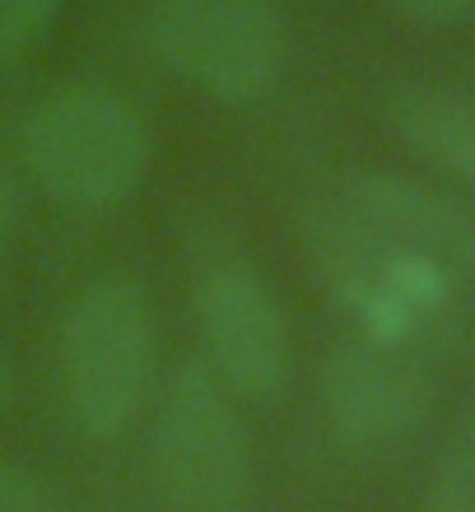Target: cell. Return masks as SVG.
Listing matches in <instances>:
<instances>
[{"mask_svg": "<svg viewBox=\"0 0 475 512\" xmlns=\"http://www.w3.org/2000/svg\"><path fill=\"white\" fill-rule=\"evenodd\" d=\"M299 243L313 275L359 336L415 345L457 317V284L443 266L392 243L345 201H308L299 210Z\"/></svg>", "mask_w": 475, "mask_h": 512, "instance_id": "cell-1", "label": "cell"}, {"mask_svg": "<svg viewBox=\"0 0 475 512\" xmlns=\"http://www.w3.org/2000/svg\"><path fill=\"white\" fill-rule=\"evenodd\" d=\"M19 140L42 196L66 210H112L131 201L150 173V131L140 112L98 84L42 94Z\"/></svg>", "mask_w": 475, "mask_h": 512, "instance_id": "cell-2", "label": "cell"}, {"mask_svg": "<svg viewBox=\"0 0 475 512\" xmlns=\"http://www.w3.org/2000/svg\"><path fill=\"white\" fill-rule=\"evenodd\" d=\"M56 378L66 419L84 438L108 443L136 424L154 382V312L126 275L84 284L61 326Z\"/></svg>", "mask_w": 475, "mask_h": 512, "instance_id": "cell-3", "label": "cell"}, {"mask_svg": "<svg viewBox=\"0 0 475 512\" xmlns=\"http://www.w3.org/2000/svg\"><path fill=\"white\" fill-rule=\"evenodd\" d=\"M233 391L205 359H182L154 405V485L173 512H238L252 485V443Z\"/></svg>", "mask_w": 475, "mask_h": 512, "instance_id": "cell-4", "label": "cell"}, {"mask_svg": "<svg viewBox=\"0 0 475 512\" xmlns=\"http://www.w3.org/2000/svg\"><path fill=\"white\" fill-rule=\"evenodd\" d=\"M150 52L215 103H257L285 66V19L271 0H150Z\"/></svg>", "mask_w": 475, "mask_h": 512, "instance_id": "cell-5", "label": "cell"}, {"mask_svg": "<svg viewBox=\"0 0 475 512\" xmlns=\"http://www.w3.org/2000/svg\"><path fill=\"white\" fill-rule=\"evenodd\" d=\"M434 410V382L406 345L359 336L326 354L322 415L326 429L354 457H392L424 429Z\"/></svg>", "mask_w": 475, "mask_h": 512, "instance_id": "cell-6", "label": "cell"}, {"mask_svg": "<svg viewBox=\"0 0 475 512\" xmlns=\"http://www.w3.org/2000/svg\"><path fill=\"white\" fill-rule=\"evenodd\" d=\"M196 317L215 373L233 396L271 401L289 382V326L261 275L243 266L210 270L196 289Z\"/></svg>", "mask_w": 475, "mask_h": 512, "instance_id": "cell-7", "label": "cell"}, {"mask_svg": "<svg viewBox=\"0 0 475 512\" xmlns=\"http://www.w3.org/2000/svg\"><path fill=\"white\" fill-rule=\"evenodd\" d=\"M340 201L354 215H364L392 243L410 247L415 256L434 261L452 280H475V210L448 191L410 182L401 173H350Z\"/></svg>", "mask_w": 475, "mask_h": 512, "instance_id": "cell-8", "label": "cell"}, {"mask_svg": "<svg viewBox=\"0 0 475 512\" xmlns=\"http://www.w3.org/2000/svg\"><path fill=\"white\" fill-rule=\"evenodd\" d=\"M382 126L401 149L443 177L475 187V103L434 84H396L382 98Z\"/></svg>", "mask_w": 475, "mask_h": 512, "instance_id": "cell-9", "label": "cell"}, {"mask_svg": "<svg viewBox=\"0 0 475 512\" xmlns=\"http://www.w3.org/2000/svg\"><path fill=\"white\" fill-rule=\"evenodd\" d=\"M420 512H475V401L462 410L443 461L424 489Z\"/></svg>", "mask_w": 475, "mask_h": 512, "instance_id": "cell-10", "label": "cell"}, {"mask_svg": "<svg viewBox=\"0 0 475 512\" xmlns=\"http://www.w3.org/2000/svg\"><path fill=\"white\" fill-rule=\"evenodd\" d=\"M56 14H61V0H0V66L42 47Z\"/></svg>", "mask_w": 475, "mask_h": 512, "instance_id": "cell-11", "label": "cell"}, {"mask_svg": "<svg viewBox=\"0 0 475 512\" xmlns=\"http://www.w3.org/2000/svg\"><path fill=\"white\" fill-rule=\"evenodd\" d=\"M0 512H75L42 475L0 461Z\"/></svg>", "mask_w": 475, "mask_h": 512, "instance_id": "cell-12", "label": "cell"}, {"mask_svg": "<svg viewBox=\"0 0 475 512\" xmlns=\"http://www.w3.org/2000/svg\"><path fill=\"white\" fill-rule=\"evenodd\" d=\"M392 5L406 14L410 24H424V28H448L475 14V0H392Z\"/></svg>", "mask_w": 475, "mask_h": 512, "instance_id": "cell-13", "label": "cell"}, {"mask_svg": "<svg viewBox=\"0 0 475 512\" xmlns=\"http://www.w3.org/2000/svg\"><path fill=\"white\" fill-rule=\"evenodd\" d=\"M14 182L10 173H5V163H0V252H5V243H10V233H14Z\"/></svg>", "mask_w": 475, "mask_h": 512, "instance_id": "cell-14", "label": "cell"}, {"mask_svg": "<svg viewBox=\"0 0 475 512\" xmlns=\"http://www.w3.org/2000/svg\"><path fill=\"white\" fill-rule=\"evenodd\" d=\"M14 396V373H10V359L0 354V415H5V405H10Z\"/></svg>", "mask_w": 475, "mask_h": 512, "instance_id": "cell-15", "label": "cell"}]
</instances>
